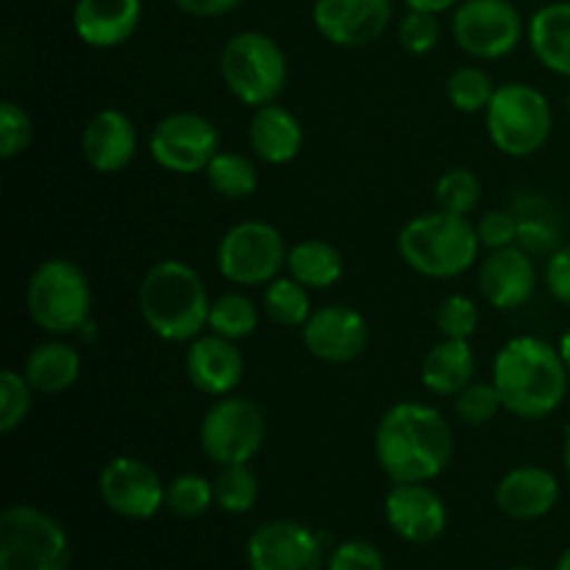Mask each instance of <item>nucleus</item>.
Segmentation results:
<instances>
[{
    "label": "nucleus",
    "mask_w": 570,
    "mask_h": 570,
    "mask_svg": "<svg viewBox=\"0 0 570 570\" xmlns=\"http://www.w3.org/2000/svg\"><path fill=\"white\" fill-rule=\"evenodd\" d=\"M376 462L393 484L432 482L449 468L454 432L443 412L421 401L390 406L373 438Z\"/></svg>",
    "instance_id": "obj_1"
},
{
    "label": "nucleus",
    "mask_w": 570,
    "mask_h": 570,
    "mask_svg": "<svg viewBox=\"0 0 570 570\" xmlns=\"http://www.w3.org/2000/svg\"><path fill=\"white\" fill-rule=\"evenodd\" d=\"M570 373L560 348L540 337H512L493 362V384L504 410L521 421H543L562 406Z\"/></svg>",
    "instance_id": "obj_2"
},
{
    "label": "nucleus",
    "mask_w": 570,
    "mask_h": 570,
    "mask_svg": "<svg viewBox=\"0 0 570 570\" xmlns=\"http://www.w3.org/2000/svg\"><path fill=\"white\" fill-rule=\"evenodd\" d=\"M209 293L198 271L181 259L156 262L139 284V312L165 343H193L209 328Z\"/></svg>",
    "instance_id": "obj_3"
},
{
    "label": "nucleus",
    "mask_w": 570,
    "mask_h": 570,
    "mask_svg": "<svg viewBox=\"0 0 570 570\" xmlns=\"http://www.w3.org/2000/svg\"><path fill=\"white\" fill-rule=\"evenodd\" d=\"M479 232L465 215L426 212L401 228L399 254L406 265L426 278H456L479 259Z\"/></svg>",
    "instance_id": "obj_4"
},
{
    "label": "nucleus",
    "mask_w": 570,
    "mask_h": 570,
    "mask_svg": "<svg viewBox=\"0 0 570 570\" xmlns=\"http://www.w3.org/2000/svg\"><path fill=\"white\" fill-rule=\"evenodd\" d=\"M26 306L31 321L53 337L81 332L92 315V287L87 273L70 259L42 262L28 278Z\"/></svg>",
    "instance_id": "obj_5"
},
{
    "label": "nucleus",
    "mask_w": 570,
    "mask_h": 570,
    "mask_svg": "<svg viewBox=\"0 0 570 570\" xmlns=\"http://www.w3.org/2000/svg\"><path fill=\"white\" fill-rule=\"evenodd\" d=\"M220 76L239 104L259 109L276 104L287 87V53L262 31H239L223 45Z\"/></svg>",
    "instance_id": "obj_6"
},
{
    "label": "nucleus",
    "mask_w": 570,
    "mask_h": 570,
    "mask_svg": "<svg viewBox=\"0 0 570 570\" xmlns=\"http://www.w3.org/2000/svg\"><path fill=\"white\" fill-rule=\"evenodd\" d=\"M488 137L495 148L512 159L534 156L554 131V111L549 98L532 83H499L488 111Z\"/></svg>",
    "instance_id": "obj_7"
},
{
    "label": "nucleus",
    "mask_w": 570,
    "mask_h": 570,
    "mask_svg": "<svg viewBox=\"0 0 570 570\" xmlns=\"http://www.w3.org/2000/svg\"><path fill=\"white\" fill-rule=\"evenodd\" d=\"M70 540L48 512L14 504L0 515V570H67Z\"/></svg>",
    "instance_id": "obj_8"
},
{
    "label": "nucleus",
    "mask_w": 570,
    "mask_h": 570,
    "mask_svg": "<svg viewBox=\"0 0 570 570\" xmlns=\"http://www.w3.org/2000/svg\"><path fill=\"white\" fill-rule=\"evenodd\" d=\"M267 421L259 404L243 395H223L200 421V451L215 465H245L265 445Z\"/></svg>",
    "instance_id": "obj_9"
},
{
    "label": "nucleus",
    "mask_w": 570,
    "mask_h": 570,
    "mask_svg": "<svg viewBox=\"0 0 570 570\" xmlns=\"http://www.w3.org/2000/svg\"><path fill=\"white\" fill-rule=\"evenodd\" d=\"M287 243L265 220H245L228 228L217 245V271L237 287H259L278 278L287 267Z\"/></svg>",
    "instance_id": "obj_10"
},
{
    "label": "nucleus",
    "mask_w": 570,
    "mask_h": 570,
    "mask_svg": "<svg viewBox=\"0 0 570 570\" xmlns=\"http://www.w3.org/2000/svg\"><path fill=\"white\" fill-rule=\"evenodd\" d=\"M456 45L482 61L504 59L521 45L523 17L510 0H462L451 20Z\"/></svg>",
    "instance_id": "obj_11"
},
{
    "label": "nucleus",
    "mask_w": 570,
    "mask_h": 570,
    "mask_svg": "<svg viewBox=\"0 0 570 570\" xmlns=\"http://www.w3.org/2000/svg\"><path fill=\"white\" fill-rule=\"evenodd\" d=\"M148 150L161 170L195 176L220 154V131L198 111H176L156 122Z\"/></svg>",
    "instance_id": "obj_12"
},
{
    "label": "nucleus",
    "mask_w": 570,
    "mask_h": 570,
    "mask_svg": "<svg viewBox=\"0 0 570 570\" xmlns=\"http://www.w3.org/2000/svg\"><path fill=\"white\" fill-rule=\"evenodd\" d=\"M98 490L104 504L128 521H148L165 507L167 499V484L161 482L156 468L137 456H115L100 471Z\"/></svg>",
    "instance_id": "obj_13"
},
{
    "label": "nucleus",
    "mask_w": 570,
    "mask_h": 570,
    "mask_svg": "<svg viewBox=\"0 0 570 570\" xmlns=\"http://www.w3.org/2000/svg\"><path fill=\"white\" fill-rule=\"evenodd\" d=\"M250 570H323V540L309 527L289 518H276L254 529L248 540Z\"/></svg>",
    "instance_id": "obj_14"
},
{
    "label": "nucleus",
    "mask_w": 570,
    "mask_h": 570,
    "mask_svg": "<svg viewBox=\"0 0 570 570\" xmlns=\"http://www.w3.org/2000/svg\"><path fill=\"white\" fill-rule=\"evenodd\" d=\"M393 20V0H315L312 22L337 48L373 45Z\"/></svg>",
    "instance_id": "obj_15"
},
{
    "label": "nucleus",
    "mask_w": 570,
    "mask_h": 570,
    "mask_svg": "<svg viewBox=\"0 0 570 570\" xmlns=\"http://www.w3.org/2000/svg\"><path fill=\"white\" fill-rule=\"evenodd\" d=\"M306 351L328 365H348L367 348V321L345 304L317 306L301 328Z\"/></svg>",
    "instance_id": "obj_16"
},
{
    "label": "nucleus",
    "mask_w": 570,
    "mask_h": 570,
    "mask_svg": "<svg viewBox=\"0 0 570 570\" xmlns=\"http://www.w3.org/2000/svg\"><path fill=\"white\" fill-rule=\"evenodd\" d=\"M384 515H387L390 529L401 540L415 546L438 540L449 523L445 501L426 482L393 484V490L384 499Z\"/></svg>",
    "instance_id": "obj_17"
},
{
    "label": "nucleus",
    "mask_w": 570,
    "mask_h": 570,
    "mask_svg": "<svg viewBox=\"0 0 570 570\" xmlns=\"http://www.w3.org/2000/svg\"><path fill=\"white\" fill-rule=\"evenodd\" d=\"M184 371H187L189 384L198 393L223 399L239 387L245 376L243 351L234 340L220 337V334H200L189 343L187 356H184Z\"/></svg>",
    "instance_id": "obj_18"
},
{
    "label": "nucleus",
    "mask_w": 570,
    "mask_h": 570,
    "mask_svg": "<svg viewBox=\"0 0 570 570\" xmlns=\"http://www.w3.org/2000/svg\"><path fill=\"white\" fill-rule=\"evenodd\" d=\"M538 287V267L529 250L521 245L490 250L488 259L479 267V289L484 301L499 312L518 309L527 304Z\"/></svg>",
    "instance_id": "obj_19"
},
{
    "label": "nucleus",
    "mask_w": 570,
    "mask_h": 570,
    "mask_svg": "<svg viewBox=\"0 0 570 570\" xmlns=\"http://www.w3.org/2000/svg\"><path fill=\"white\" fill-rule=\"evenodd\" d=\"M81 154L95 173H122L137 156V126L120 109H100L81 131Z\"/></svg>",
    "instance_id": "obj_20"
},
{
    "label": "nucleus",
    "mask_w": 570,
    "mask_h": 570,
    "mask_svg": "<svg viewBox=\"0 0 570 570\" xmlns=\"http://www.w3.org/2000/svg\"><path fill=\"white\" fill-rule=\"evenodd\" d=\"M142 22V0H76L72 31L83 45L111 50L126 45Z\"/></svg>",
    "instance_id": "obj_21"
},
{
    "label": "nucleus",
    "mask_w": 570,
    "mask_h": 570,
    "mask_svg": "<svg viewBox=\"0 0 570 570\" xmlns=\"http://www.w3.org/2000/svg\"><path fill=\"white\" fill-rule=\"evenodd\" d=\"M560 501V482L549 468L521 465L504 473L495 488V504L512 521H538Z\"/></svg>",
    "instance_id": "obj_22"
},
{
    "label": "nucleus",
    "mask_w": 570,
    "mask_h": 570,
    "mask_svg": "<svg viewBox=\"0 0 570 570\" xmlns=\"http://www.w3.org/2000/svg\"><path fill=\"white\" fill-rule=\"evenodd\" d=\"M250 150L267 165H289L304 148V126L287 106L267 104L254 109L248 126Z\"/></svg>",
    "instance_id": "obj_23"
},
{
    "label": "nucleus",
    "mask_w": 570,
    "mask_h": 570,
    "mask_svg": "<svg viewBox=\"0 0 570 570\" xmlns=\"http://www.w3.org/2000/svg\"><path fill=\"white\" fill-rule=\"evenodd\" d=\"M534 59L554 76L570 78V0L546 3L527 28Z\"/></svg>",
    "instance_id": "obj_24"
},
{
    "label": "nucleus",
    "mask_w": 570,
    "mask_h": 570,
    "mask_svg": "<svg viewBox=\"0 0 570 570\" xmlns=\"http://www.w3.org/2000/svg\"><path fill=\"white\" fill-rule=\"evenodd\" d=\"M476 373V356L468 340L443 337L421 365L423 387L434 395H460Z\"/></svg>",
    "instance_id": "obj_25"
},
{
    "label": "nucleus",
    "mask_w": 570,
    "mask_h": 570,
    "mask_svg": "<svg viewBox=\"0 0 570 570\" xmlns=\"http://www.w3.org/2000/svg\"><path fill=\"white\" fill-rule=\"evenodd\" d=\"M22 376L33 387V393L59 395L70 390L81 376V354L61 340L39 343L28 351Z\"/></svg>",
    "instance_id": "obj_26"
},
{
    "label": "nucleus",
    "mask_w": 570,
    "mask_h": 570,
    "mask_svg": "<svg viewBox=\"0 0 570 570\" xmlns=\"http://www.w3.org/2000/svg\"><path fill=\"white\" fill-rule=\"evenodd\" d=\"M287 271L309 289H328L343 278V254L326 239H301L289 248Z\"/></svg>",
    "instance_id": "obj_27"
},
{
    "label": "nucleus",
    "mask_w": 570,
    "mask_h": 570,
    "mask_svg": "<svg viewBox=\"0 0 570 570\" xmlns=\"http://www.w3.org/2000/svg\"><path fill=\"white\" fill-rule=\"evenodd\" d=\"M312 289L304 287L301 282H295L293 276H278L267 284L265 298V315L271 317L276 326L282 328H304V323L309 321L312 309Z\"/></svg>",
    "instance_id": "obj_28"
},
{
    "label": "nucleus",
    "mask_w": 570,
    "mask_h": 570,
    "mask_svg": "<svg viewBox=\"0 0 570 570\" xmlns=\"http://www.w3.org/2000/svg\"><path fill=\"white\" fill-rule=\"evenodd\" d=\"M206 181L217 195L228 200H243L259 189V170L254 161L234 150H220L206 167Z\"/></svg>",
    "instance_id": "obj_29"
},
{
    "label": "nucleus",
    "mask_w": 570,
    "mask_h": 570,
    "mask_svg": "<svg viewBox=\"0 0 570 570\" xmlns=\"http://www.w3.org/2000/svg\"><path fill=\"white\" fill-rule=\"evenodd\" d=\"M259 326V309L243 293H223L209 306V328L226 340H245Z\"/></svg>",
    "instance_id": "obj_30"
},
{
    "label": "nucleus",
    "mask_w": 570,
    "mask_h": 570,
    "mask_svg": "<svg viewBox=\"0 0 570 570\" xmlns=\"http://www.w3.org/2000/svg\"><path fill=\"white\" fill-rule=\"evenodd\" d=\"M495 81L484 67L465 65L456 67L451 72L449 83H445V95H449L451 106L462 115H479V111H488L490 100L495 95Z\"/></svg>",
    "instance_id": "obj_31"
},
{
    "label": "nucleus",
    "mask_w": 570,
    "mask_h": 570,
    "mask_svg": "<svg viewBox=\"0 0 570 570\" xmlns=\"http://www.w3.org/2000/svg\"><path fill=\"white\" fill-rule=\"evenodd\" d=\"M215 504L232 515H245L259 501V479L245 465H223L215 476Z\"/></svg>",
    "instance_id": "obj_32"
},
{
    "label": "nucleus",
    "mask_w": 570,
    "mask_h": 570,
    "mask_svg": "<svg viewBox=\"0 0 570 570\" xmlns=\"http://www.w3.org/2000/svg\"><path fill=\"white\" fill-rule=\"evenodd\" d=\"M534 200V212H527V206L518 204L515 215L521 223V232H518V245L529 254H554L560 248V226H557L554 215H551L549 204L540 198Z\"/></svg>",
    "instance_id": "obj_33"
},
{
    "label": "nucleus",
    "mask_w": 570,
    "mask_h": 570,
    "mask_svg": "<svg viewBox=\"0 0 570 570\" xmlns=\"http://www.w3.org/2000/svg\"><path fill=\"white\" fill-rule=\"evenodd\" d=\"M215 504V484L198 473H181L167 484L165 507L178 518H200Z\"/></svg>",
    "instance_id": "obj_34"
},
{
    "label": "nucleus",
    "mask_w": 570,
    "mask_h": 570,
    "mask_svg": "<svg viewBox=\"0 0 570 570\" xmlns=\"http://www.w3.org/2000/svg\"><path fill=\"white\" fill-rule=\"evenodd\" d=\"M482 198V184L473 176L468 167H454V170L443 173L434 187V200L440 209L454 212V215H471Z\"/></svg>",
    "instance_id": "obj_35"
},
{
    "label": "nucleus",
    "mask_w": 570,
    "mask_h": 570,
    "mask_svg": "<svg viewBox=\"0 0 570 570\" xmlns=\"http://www.w3.org/2000/svg\"><path fill=\"white\" fill-rule=\"evenodd\" d=\"M454 410L456 417L468 426H484L499 417L504 401L493 382H471L460 395H454Z\"/></svg>",
    "instance_id": "obj_36"
},
{
    "label": "nucleus",
    "mask_w": 570,
    "mask_h": 570,
    "mask_svg": "<svg viewBox=\"0 0 570 570\" xmlns=\"http://www.w3.org/2000/svg\"><path fill=\"white\" fill-rule=\"evenodd\" d=\"M33 404V387L22 373L6 367L0 373V432L11 434L28 417Z\"/></svg>",
    "instance_id": "obj_37"
},
{
    "label": "nucleus",
    "mask_w": 570,
    "mask_h": 570,
    "mask_svg": "<svg viewBox=\"0 0 570 570\" xmlns=\"http://www.w3.org/2000/svg\"><path fill=\"white\" fill-rule=\"evenodd\" d=\"M440 33H443V28L432 11L410 9L399 22V45L412 56L432 53L440 42Z\"/></svg>",
    "instance_id": "obj_38"
},
{
    "label": "nucleus",
    "mask_w": 570,
    "mask_h": 570,
    "mask_svg": "<svg viewBox=\"0 0 570 570\" xmlns=\"http://www.w3.org/2000/svg\"><path fill=\"white\" fill-rule=\"evenodd\" d=\"M438 328L449 340H471L479 328V306L468 295H445L438 306Z\"/></svg>",
    "instance_id": "obj_39"
},
{
    "label": "nucleus",
    "mask_w": 570,
    "mask_h": 570,
    "mask_svg": "<svg viewBox=\"0 0 570 570\" xmlns=\"http://www.w3.org/2000/svg\"><path fill=\"white\" fill-rule=\"evenodd\" d=\"M31 115L20 104H14V100H3L0 104V156L3 159H17L31 145Z\"/></svg>",
    "instance_id": "obj_40"
},
{
    "label": "nucleus",
    "mask_w": 570,
    "mask_h": 570,
    "mask_svg": "<svg viewBox=\"0 0 570 570\" xmlns=\"http://www.w3.org/2000/svg\"><path fill=\"white\" fill-rule=\"evenodd\" d=\"M326 570H384V554L371 540H345L328 554Z\"/></svg>",
    "instance_id": "obj_41"
},
{
    "label": "nucleus",
    "mask_w": 570,
    "mask_h": 570,
    "mask_svg": "<svg viewBox=\"0 0 570 570\" xmlns=\"http://www.w3.org/2000/svg\"><path fill=\"white\" fill-rule=\"evenodd\" d=\"M479 243L488 250H501L518 245V232H521V223L512 209H493L479 220L476 226Z\"/></svg>",
    "instance_id": "obj_42"
},
{
    "label": "nucleus",
    "mask_w": 570,
    "mask_h": 570,
    "mask_svg": "<svg viewBox=\"0 0 570 570\" xmlns=\"http://www.w3.org/2000/svg\"><path fill=\"white\" fill-rule=\"evenodd\" d=\"M546 287L560 304L570 306V245H560L546 265Z\"/></svg>",
    "instance_id": "obj_43"
},
{
    "label": "nucleus",
    "mask_w": 570,
    "mask_h": 570,
    "mask_svg": "<svg viewBox=\"0 0 570 570\" xmlns=\"http://www.w3.org/2000/svg\"><path fill=\"white\" fill-rule=\"evenodd\" d=\"M184 14L189 17H223L228 11H234L237 6H243V0H173Z\"/></svg>",
    "instance_id": "obj_44"
},
{
    "label": "nucleus",
    "mask_w": 570,
    "mask_h": 570,
    "mask_svg": "<svg viewBox=\"0 0 570 570\" xmlns=\"http://www.w3.org/2000/svg\"><path fill=\"white\" fill-rule=\"evenodd\" d=\"M406 9H415V11H432V14H443V11L456 9L462 0H404Z\"/></svg>",
    "instance_id": "obj_45"
},
{
    "label": "nucleus",
    "mask_w": 570,
    "mask_h": 570,
    "mask_svg": "<svg viewBox=\"0 0 570 570\" xmlns=\"http://www.w3.org/2000/svg\"><path fill=\"white\" fill-rule=\"evenodd\" d=\"M557 348H560L562 362H566V367H568V373H570V328H568L566 334H562V337H560V345H557Z\"/></svg>",
    "instance_id": "obj_46"
},
{
    "label": "nucleus",
    "mask_w": 570,
    "mask_h": 570,
    "mask_svg": "<svg viewBox=\"0 0 570 570\" xmlns=\"http://www.w3.org/2000/svg\"><path fill=\"white\" fill-rule=\"evenodd\" d=\"M562 460H566V471H568V476H570V426H568V432H566V449H562Z\"/></svg>",
    "instance_id": "obj_47"
},
{
    "label": "nucleus",
    "mask_w": 570,
    "mask_h": 570,
    "mask_svg": "<svg viewBox=\"0 0 570 570\" xmlns=\"http://www.w3.org/2000/svg\"><path fill=\"white\" fill-rule=\"evenodd\" d=\"M557 570H570V549L562 551V557L557 560Z\"/></svg>",
    "instance_id": "obj_48"
},
{
    "label": "nucleus",
    "mask_w": 570,
    "mask_h": 570,
    "mask_svg": "<svg viewBox=\"0 0 570 570\" xmlns=\"http://www.w3.org/2000/svg\"><path fill=\"white\" fill-rule=\"evenodd\" d=\"M568 111H570V87H568Z\"/></svg>",
    "instance_id": "obj_49"
},
{
    "label": "nucleus",
    "mask_w": 570,
    "mask_h": 570,
    "mask_svg": "<svg viewBox=\"0 0 570 570\" xmlns=\"http://www.w3.org/2000/svg\"><path fill=\"white\" fill-rule=\"evenodd\" d=\"M510 570H532V568H510Z\"/></svg>",
    "instance_id": "obj_50"
}]
</instances>
